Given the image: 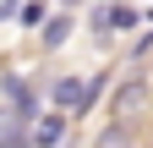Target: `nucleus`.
I'll list each match as a JSON object with an SVG mask.
<instances>
[{
  "label": "nucleus",
  "mask_w": 153,
  "mask_h": 148,
  "mask_svg": "<svg viewBox=\"0 0 153 148\" xmlns=\"http://www.w3.org/2000/svg\"><path fill=\"white\" fill-rule=\"evenodd\" d=\"M0 93H6V104H16V110H22L27 121L38 115V93H33L22 77H16V71H6V77H0Z\"/></svg>",
  "instance_id": "nucleus-5"
},
{
  "label": "nucleus",
  "mask_w": 153,
  "mask_h": 148,
  "mask_svg": "<svg viewBox=\"0 0 153 148\" xmlns=\"http://www.w3.org/2000/svg\"><path fill=\"white\" fill-rule=\"evenodd\" d=\"M16 22H22V28H44V22H49V6H44V0H22Z\"/></svg>",
  "instance_id": "nucleus-9"
},
{
  "label": "nucleus",
  "mask_w": 153,
  "mask_h": 148,
  "mask_svg": "<svg viewBox=\"0 0 153 148\" xmlns=\"http://www.w3.org/2000/svg\"><path fill=\"white\" fill-rule=\"evenodd\" d=\"M60 6H76V0H60Z\"/></svg>",
  "instance_id": "nucleus-10"
},
{
  "label": "nucleus",
  "mask_w": 153,
  "mask_h": 148,
  "mask_svg": "<svg viewBox=\"0 0 153 148\" xmlns=\"http://www.w3.org/2000/svg\"><path fill=\"white\" fill-rule=\"evenodd\" d=\"M71 28H76V16H71V11H55L49 22L38 28V44H44V49H60V44L71 39Z\"/></svg>",
  "instance_id": "nucleus-6"
},
{
  "label": "nucleus",
  "mask_w": 153,
  "mask_h": 148,
  "mask_svg": "<svg viewBox=\"0 0 153 148\" xmlns=\"http://www.w3.org/2000/svg\"><path fill=\"white\" fill-rule=\"evenodd\" d=\"M93 148H137V132H131V126H120V121H109Z\"/></svg>",
  "instance_id": "nucleus-8"
},
{
  "label": "nucleus",
  "mask_w": 153,
  "mask_h": 148,
  "mask_svg": "<svg viewBox=\"0 0 153 148\" xmlns=\"http://www.w3.org/2000/svg\"><path fill=\"white\" fill-rule=\"evenodd\" d=\"M60 137H66V110H55V115H44L33 126V148H55Z\"/></svg>",
  "instance_id": "nucleus-7"
},
{
  "label": "nucleus",
  "mask_w": 153,
  "mask_h": 148,
  "mask_svg": "<svg viewBox=\"0 0 153 148\" xmlns=\"http://www.w3.org/2000/svg\"><path fill=\"white\" fill-rule=\"evenodd\" d=\"M93 28L99 33H131V28H142V11L126 6V0H109V6L93 11Z\"/></svg>",
  "instance_id": "nucleus-2"
},
{
  "label": "nucleus",
  "mask_w": 153,
  "mask_h": 148,
  "mask_svg": "<svg viewBox=\"0 0 153 148\" xmlns=\"http://www.w3.org/2000/svg\"><path fill=\"white\" fill-rule=\"evenodd\" d=\"M49 99H55V110H66V115H71V110L82 115V110L93 104L88 99V77H60V82L49 88Z\"/></svg>",
  "instance_id": "nucleus-3"
},
{
  "label": "nucleus",
  "mask_w": 153,
  "mask_h": 148,
  "mask_svg": "<svg viewBox=\"0 0 153 148\" xmlns=\"http://www.w3.org/2000/svg\"><path fill=\"white\" fill-rule=\"evenodd\" d=\"M33 132H27V115L16 104H0V148H27Z\"/></svg>",
  "instance_id": "nucleus-4"
},
{
  "label": "nucleus",
  "mask_w": 153,
  "mask_h": 148,
  "mask_svg": "<svg viewBox=\"0 0 153 148\" xmlns=\"http://www.w3.org/2000/svg\"><path fill=\"white\" fill-rule=\"evenodd\" d=\"M148 99H153V88L142 71H131V77L115 82V93H109V121H120V126H137L148 115Z\"/></svg>",
  "instance_id": "nucleus-1"
}]
</instances>
